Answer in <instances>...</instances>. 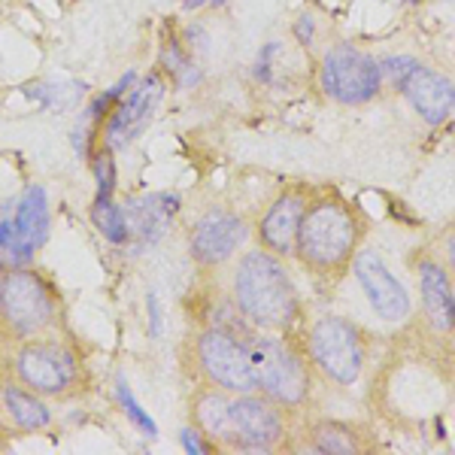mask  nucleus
I'll return each mask as SVG.
<instances>
[{
	"mask_svg": "<svg viewBox=\"0 0 455 455\" xmlns=\"http://www.w3.org/2000/svg\"><path fill=\"white\" fill-rule=\"evenodd\" d=\"M234 304L255 328L285 331L298 319V291L270 249H255L234 270Z\"/></svg>",
	"mask_w": 455,
	"mask_h": 455,
	"instance_id": "f257e3e1",
	"label": "nucleus"
},
{
	"mask_svg": "<svg viewBox=\"0 0 455 455\" xmlns=\"http://www.w3.org/2000/svg\"><path fill=\"white\" fill-rule=\"evenodd\" d=\"M358 222L340 201H319L304 212L295 255L310 274L337 276L355 259Z\"/></svg>",
	"mask_w": 455,
	"mask_h": 455,
	"instance_id": "f03ea898",
	"label": "nucleus"
},
{
	"mask_svg": "<svg viewBox=\"0 0 455 455\" xmlns=\"http://www.w3.org/2000/svg\"><path fill=\"white\" fill-rule=\"evenodd\" d=\"M58 300L46 276L28 267H10L0 295V334L12 343L46 337L55 325Z\"/></svg>",
	"mask_w": 455,
	"mask_h": 455,
	"instance_id": "7ed1b4c3",
	"label": "nucleus"
},
{
	"mask_svg": "<svg viewBox=\"0 0 455 455\" xmlns=\"http://www.w3.org/2000/svg\"><path fill=\"white\" fill-rule=\"evenodd\" d=\"M12 377L43 398H64L79 383V358L68 343L34 337L12 352Z\"/></svg>",
	"mask_w": 455,
	"mask_h": 455,
	"instance_id": "20e7f679",
	"label": "nucleus"
},
{
	"mask_svg": "<svg viewBox=\"0 0 455 455\" xmlns=\"http://www.w3.org/2000/svg\"><path fill=\"white\" fill-rule=\"evenodd\" d=\"M195 362L201 368L204 379L228 395H249L259 388L249 343L234 337L228 328L212 325L207 331L197 334Z\"/></svg>",
	"mask_w": 455,
	"mask_h": 455,
	"instance_id": "39448f33",
	"label": "nucleus"
},
{
	"mask_svg": "<svg viewBox=\"0 0 455 455\" xmlns=\"http://www.w3.org/2000/svg\"><path fill=\"white\" fill-rule=\"evenodd\" d=\"M249 352H252L255 383L270 401L283 403V407H298L307 401L310 395L307 371L289 343L276 340V337H252Z\"/></svg>",
	"mask_w": 455,
	"mask_h": 455,
	"instance_id": "423d86ee",
	"label": "nucleus"
},
{
	"mask_svg": "<svg viewBox=\"0 0 455 455\" xmlns=\"http://www.w3.org/2000/svg\"><path fill=\"white\" fill-rule=\"evenodd\" d=\"M322 92L343 107L371 104L383 88V70L379 61L358 52L355 46H334L322 61L319 73Z\"/></svg>",
	"mask_w": 455,
	"mask_h": 455,
	"instance_id": "0eeeda50",
	"label": "nucleus"
},
{
	"mask_svg": "<svg viewBox=\"0 0 455 455\" xmlns=\"http://www.w3.org/2000/svg\"><path fill=\"white\" fill-rule=\"evenodd\" d=\"M310 355L328 379L352 386L364 368V347L355 325L337 315H325L310 331Z\"/></svg>",
	"mask_w": 455,
	"mask_h": 455,
	"instance_id": "6e6552de",
	"label": "nucleus"
},
{
	"mask_svg": "<svg viewBox=\"0 0 455 455\" xmlns=\"http://www.w3.org/2000/svg\"><path fill=\"white\" fill-rule=\"evenodd\" d=\"M49 237V201L43 186H28L16 216L0 222V261L6 267H25Z\"/></svg>",
	"mask_w": 455,
	"mask_h": 455,
	"instance_id": "1a4fd4ad",
	"label": "nucleus"
},
{
	"mask_svg": "<svg viewBox=\"0 0 455 455\" xmlns=\"http://www.w3.org/2000/svg\"><path fill=\"white\" fill-rule=\"evenodd\" d=\"M161 100H164V83L158 73H149L140 85L131 88L119 104L109 109L104 124V140L109 149H124L131 140H137L140 131L152 122Z\"/></svg>",
	"mask_w": 455,
	"mask_h": 455,
	"instance_id": "9d476101",
	"label": "nucleus"
},
{
	"mask_svg": "<svg viewBox=\"0 0 455 455\" xmlns=\"http://www.w3.org/2000/svg\"><path fill=\"white\" fill-rule=\"evenodd\" d=\"M246 240V225L237 212L212 207L204 212L195 222L192 234H188V249H192V259L201 267H219L243 246Z\"/></svg>",
	"mask_w": 455,
	"mask_h": 455,
	"instance_id": "9b49d317",
	"label": "nucleus"
},
{
	"mask_svg": "<svg viewBox=\"0 0 455 455\" xmlns=\"http://www.w3.org/2000/svg\"><path fill=\"white\" fill-rule=\"evenodd\" d=\"M283 437V419L267 401L240 395L231 401V450H270Z\"/></svg>",
	"mask_w": 455,
	"mask_h": 455,
	"instance_id": "f8f14e48",
	"label": "nucleus"
},
{
	"mask_svg": "<svg viewBox=\"0 0 455 455\" xmlns=\"http://www.w3.org/2000/svg\"><path fill=\"white\" fill-rule=\"evenodd\" d=\"M352 270H355L358 283H362L364 295H368L371 307L377 310L379 319L401 322L410 315V295L398 283V276L386 267L383 259L373 252H358L352 259Z\"/></svg>",
	"mask_w": 455,
	"mask_h": 455,
	"instance_id": "ddd939ff",
	"label": "nucleus"
},
{
	"mask_svg": "<svg viewBox=\"0 0 455 455\" xmlns=\"http://www.w3.org/2000/svg\"><path fill=\"white\" fill-rule=\"evenodd\" d=\"M401 92L428 124L446 122L455 109V85L443 73L425 68V64H416V68L407 73Z\"/></svg>",
	"mask_w": 455,
	"mask_h": 455,
	"instance_id": "4468645a",
	"label": "nucleus"
},
{
	"mask_svg": "<svg viewBox=\"0 0 455 455\" xmlns=\"http://www.w3.org/2000/svg\"><path fill=\"white\" fill-rule=\"evenodd\" d=\"M176 210H180V197L173 195H143L124 204V216H128V240L146 249L158 243L161 234L171 228Z\"/></svg>",
	"mask_w": 455,
	"mask_h": 455,
	"instance_id": "2eb2a0df",
	"label": "nucleus"
},
{
	"mask_svg": "<svg viewBox=\"0 0 455 455\" xmlns=\"http://www.w3.org/2000/svg\"><path fill=\"white\" fill-rule=\"evenodd\" d=\"M304 212H307V204L300 195L276 197L261 219V228H259L261 243L274 255H291L295 252V243H298V231H300V222H304Z\"/></svg>",
	"mask_w": 455,
	"mask_h": 455,
	"instance_id": "dca6fc26",
	"label": "nucleus"
},
{
	"mask_svg": "<svg viewBox=\"0 0 455 455\" xmlns=\"http://www.w3.org/2000/svg\"><path fill=\"white\" fill-rule=\"evenodd\" d=\"M419 289H422V307L428 322L437 331H450L455 325V295H452L450 274L437 261H422Z\"/></svg>",
	"mask_w": 455,
	"mask_h": 455,
	"instance_id": "f3484780",
	"label": "nucleus"
},
{
	"mask_svg": "<svg viewBox=\"0 0 455 455\" xmlns=\"http://www.w3.org/2000/svg\"><path fill=\"white\" fill-rule=\"evenodd\" d=\"M225 395L228 392L212 386L207 392H197L192 403V419L197 435L219 446H231V401Z\"/></svg>",
	"mask_w": 455,
	"mask_h": 455,
	"instance_id": "a211bd4d",
	"label": "nucleus"
},
{
	"mask_svg": "<svg viewBox=\"0 0 455 455\" xmlns=\"http://www.w3.org/2000/svg\"><path fill=\"white\" fill-rule=\"evenodd\" d=\"M4 410L21 431H43L52 422V410L43 395H36L34 388L16 383H4Z\"/></svg>",
	"mask_w": 455,
	"mask_h": 455,
	"instance_id": "6ab92c4d",
	"label": "nucleus"
},
{
	"mask_svg": "<svg viewBox=\"0 0 455 455\" xmlns=\"http://www.w3.org/2000/svg\"><path fill=\"white\" fill-rule=\"evenodd\" d=\"M92 222L109 240V243H124V240L131 237L124 207H119V204L113 201V195H94V201H92Z\"/></svg>",
	"mask_w": 455,
	"mask_h": 455,
	"instance_id": "aec40b11",
	"label": "nucleus"
},
{
	"mask_svg": "<svg viewBox=\"0 0 455 455\" xmlns=\"http://www.w3.org/2000/svg\"><path fill=\"white\" fill-rule=\"evenodd\" d=\"M116 398H119V407L128 413V419L137 425L140 431H146L149 437H156V422H152V416L146 413V410L137 403L134 392L128 388V383H124V377H116Z\"/></svg>",
	"mask_w": 455,
	"mask_h": 455,
	"instance_id": "412c9836",
	"label": "nucleus"
},
{
	"mask_svg": "<svg viewBox=\"0 0 455 455\" xmlns=\"http://www.w3.org/2000/svg\"><path fill=\"white\" fill-rule=\"evenodd\" d=\"M313 443H315V450H319V452H343V455H349V452L358 450L355 437H352L347 428H340V425H322V428L315 431Z\"/></svg>",
	"mask_w": 455,
	"mask_h": 455,
	"instance_id": "4be33fe9",
	"label": "nucleus"
},
{
	"mask_svg": "<svg viewBox=\"0 0 455 455\" xmlns=\"http://www.w3.org/2000/svg\"><path fill=\"white\" fill-rule=\"evenodd\" d=\"M92 173H94V182H98V195H113L116 192V161H113V149L104 146L100 152H94L92 158Z\"/></svg>",
	"mask_w": 455,
	"mask_h": 455,
	"instance_id": "5701e85b",
	"label": "nucleus"
},
{
	"mask_svg": "<svg viewBox=\"0 0 455 455\" xmlns=\"http://www.w3.org/2000/svg\"><path fill=\"white\" fill-rule=\"evenodd\" d=\"M416 68L413 58H386V61H379V70H383V79H392L395 88L403 85V79H407V73Z\"/></svg>",
	"mask_w": 455,
	"mask_h": 455,
	"instance_id": "b1692460",
	"label": "nucleus"
},
{
	"mask_svg": "<svg viewBox=\"0 0 455 455\" xmlns=\"http://www.w3.org/2000/svg\"><path fill=\"white\" fill-rule=\"evenodd\" d=\"M276 52H280V43H267V46L261 49L259 64H255V76H259L261 83H270V58Z\"/></svg>",
	"mask_w": 455,
	"mask_h": 455,
	"instance_id": "393cba45",
	"label": "nucleus"
},
{
	"mask_svg": "<svg viewBox=\"0 0 455 455\" xmlns=\"http://www.w3.org/2000/svg\"><path fill=\"white\" fill-rule=\"evenodd\" d=\"M313 31H315L313 16H300V19L295 21V36H298L300 46H310V43H313Z\"/></svg>",
	"mask_w": 455,
	"mask_h": 455,
	"instance_id": "a878e982",
	"label": "nucleus"
},
{
	"mask_svg": "<svg viewBox=\"0 0 455 455\" xmlns=\"http://www.w3.org/2000/svg\"><path fill=\"white\" fill-rule=\"evenodd\" d=\"M180 440H182V446H186L188 452H204V450H207V443L197 437V428H182Z\"/></svg>",
	"mask_w": 455,
	"mask_h": 455,
	"instance_id": "bb28decb",
	"label": "nucleus"
},
{
	"mask_svg": "<svg viewBox=\"0 0 455 455\" xmlns=\"http://www.w3.org/2000/svg\"><path fill=\"white\" fill-rule=\"evenodd\" d=\"M149 315H152V334H161V315H158V298L149 295Z\"/></svg>",
	"mask_w": 455,
	"mask_h": 455,
	"instance_id": "cd10ccee",
	"label": "nucleus"
},
{
	"mask_svg": "<svg viewBox=\"0 0 455 455\" xmlns=\"http://www.w3.org/2000/svg\"><path fill=\"white\" fill-rule=\"evenodd\" d=\"M446 252H450V264L455 267V234L450 237V243H446Z\"/></svg>",
	"mask_w": 455,
	"mask_h": 455,
	"instance_id": "c85d7f7f",
	"label": "nucleus"
},
{
	"mask_svg": "<svg viewBox=\"0 0 455 455\" xmlns=\"http://www.w3.org/2000/svg\"><path fill=\"white\" fill-rule=\"evenodd\" d=\"M6 270H10V267H6V264L0 261V295H4V276H6Z\"/></svg>",
	"mask_w": 455,
	"mask_h": 455,
	"instance_id": "c756f323",
	"label": "nucleus"
},
{
	"mask_svg": "<svg viewBox=\"0 0 455 455\" xmlns=\"http://www.w3.org/2000/svg\"><path fill=\"white\" fill-rule=\"evenodd\" d=\"M204 0H188V6H201ZM212 4H225V0H212Z\"/></svg>",
	"mask_w": 455,
	"mask_h": 455,
	"instance_id": "7c9ffc66",
	"label": "nucleus"
},
{
	"mask_svg": "<svg viewBox=\"0 0 455 455\" xmlns=\"http://www.w3.org/2000/svg\"><path fill=\"white\" fill-rule=\"evenodd\" d=\"M0 413H4V386H0Z\"/></svg>",
	"mask_w": 455,
	"mask_h": 455,
	"instance_id": "2f4dec72",
	"label": "nucleus"
},
{
	"mask_svg": "<svg viewBox=\"0 0 455 455\" xmlns=\"http://www.w3.org/2000/svg\"><path fill=\"white\" fill-rule=\"evenodd\" d=\"M413 4H419V0H413Z\"/></svg>",
	"mask_w": 455,
	"mask_h": 455,
	"instance_id": "473e14b6",
	"label": "nucleus"
}]
</instances>
